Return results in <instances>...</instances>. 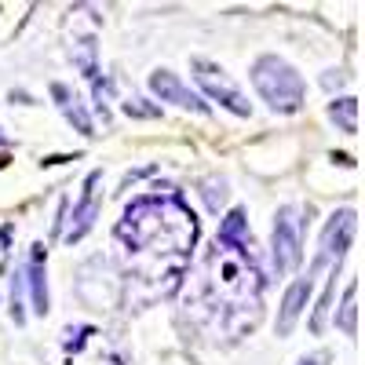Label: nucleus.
Listing matches in <instances>:
<instances>
[{
  "label": "nucleus",
  "instance_id": "nucleus-8",
  "mask_svg": "<svg viewBox=\"0 0 365 365\" xmlns=\"http://www.w3.org/2000/svg\"><path fill=\"white\" fill-rule=\"evenodd\" d=\"M44 259H48V249L34 245V252H29V267H26V282H29V296H34V314H48L51 299H48V274H44Z\"/></svg>",
  "mask_w": 365,
  "mask_h": 365
},
{
  "label": "nucleus",
  "instance_id": "nucleus-16",
  "mask_svg": "<svg viewBox=\"0 0 365 365\" xmlns=\"http://www.w3.org/2000/svg\"><path fill=\"white\" fill-rule=\"evenodd\" d=\"M88 336H96V329H91V325H77V329H70L66 332V351H81L84 344H88Z\"/></svg>",
  "mask_w": 365,
  "mask_h": 365
},
{
  "label": "nucleus",
  "instance_id": "nucleus-4",
  "mask_svg": "<svg viewBox=\"0 0 365 365\" xmlns=\"http://www.w3.org/2000/svg\"><path fill=\"white\" fill-rule=\"evenodd\" d=\"M299 256H303V220L292 205H285L274 216V270L278 274L296 270Z\"/></svg>",
  "mask_w": 365,
  "mask_h": 365
},
{
  "label": "nucleus",
  "instance_id": "nucleus-18",
  "mask_svg": "<svg viewBox=\"0 0 365 365\" xmlns=\"http://www.w3.org/2000/svg\"><path fill=\"white\" fill-rule=\"evenodd\" d=\"M11 234L15 227H0V278H4V270H8V259H11Z\"/></svg>",
  "mask_w": 365,
  "mask_h": 365
},
{
  "label": "nucleus",
  "instance_id": "nucleus-3",
  "mask_svg": "<svg viewBox=\"0 0 365 365\" xmlns=\"http://www.w3.org/2000/svg\"><path fill=\"white\" fill-rule=\"evenodd\" d=\"M354 230H358V216L354 208H344V212H332L325 230H322V249L314 256V267L311 274H318L322 267H340V259L347 256L351 241H354Z\"/></svg>",
  "mask_w": 365,
  "mask_h": 365
},
{
  "label": "nucleus",
  "instance_id": "nucleus-19",
  "mask_svg": "<svg viewBox=\"0 0 365 365\" xmlns=\"http://www.w3.org/2000/svg\"><path fill=\"white\" fill-rule=\"evenodd\" d=\"M299 365H329V354H311V358H299Z\"/></svg>",
  "mask_w": 365,
  "mask_h": 365
},
{
  "label": "nucleus",
  "instance_id": "nucleus-15",
  "mask_svg": "<svg viewBox=\"0 0 365 365\" xmlns=\"http://www.w3.org/2000/svg\"><path fill=\"white\" fill-rule=\"evenodd\" d=\"M125 113H128V117H161V106L132 96V99H125Z\"/></svg>",
  "mask_w": 365,
  "mask_h": 365
},
{
  "label": "nucleus",
  "instance_id": "nucleus-9",
  "mask_svg": "<svg viewBox=\"0 0 365 365\" xmlns=\"http://www.w3.org/2000/svg\"><path fill=\"white\" fill-rule=\"evenodd\" d=\"M307 296H311V278H296L285 296H282V311H278V336H289L296 318L303 314V307H307Z\"/></svg>",
  "mask_w": 365,
  "mask_h": 365
},
{
  "label": "nucleus",
  "instance_id": "nucleus-11",
  "mask_svg": "<svg viewBox=\"0 0 365 365\" xmlns=\"http://www.w3.org/2000/svg\"><path fill=\"white\" fill-rule=\"evenodd\" d=\"M51 96L58 99V110L66 113V120H70V125H73L81 135H96V132H91V117L84 113V106L77 103V96H70L66 84H51Z\"/></svg>",
  "mask_w": 365,
  "mask_h": 365
},
{
  "label": "nucleus",
  "instance_id": "nucleus-22",
  "mask_svg": "<svg viewBox=\"0 0 365 365\" xmlns=\"http://www.w3.org/2000/svg\"><path fill=\"white\" fill-rule=\"evenodd\" d=\"M4 165H8V158H0V168H4Z\"/></svg>",
  "mask_w": 365,
  "mask_h": 365
},
{
  "label": "nucleus",
  "instance_id": "nucleus-14",
  "mask_svg": "<svg viewBox=\"0 0 365 365\" xmlns=\"http://www.w3.org/2000/svg\"><path fill=\"white\" fill-rule=\"evenodd\" d=\"M201 194H205L208 212H220V208L227 205V179H220V175H208V179L201 182Z\"/></svg>",
  "mask_w": 365,
  "mask_h": 365
},
{
  "label": "nucleus",
  "instance_id": "nucleus-21",
  "mask_svg": "<svg viewBox=\"0 0 365 365\" xmlns=\"http://www.w3.org/2000/svg\"><path fill=\"white\" fill-rule=\"evenodd\" d=\"M8 143H11V139H8V135H4V132H0V146H8Z\"/></svg>",
  "mask_w": 365,
  "mask_h": 365
},
{
  "label": "nucleus",
  "instance_id": "nucleus-10",
  "mask_svg": "<svg viewBox=\"0 0 365 365\" xmlns=\"http://www.w3.org/2000/svg\"><path fill=\"white\" fill-rule=\"evenodd\" d=\"M216 245L234 249V252H252V230H249V216H245V208H234L230 216L220 223Z\"/></svg>",
  "mask_w": 365,
  "mask_h": 365
},
{
  "label": "nucleus",
  "instance_id": "nucleus-13",
  "mask_svg": "<svg viewBox=\"0 0 365 365\" xmlns=\"http://www.w3.org/2000/svg\"><path fill=\"white\" fill-rule=\"evenodd\" d=\"M354 296H358V282L347 285L344 303H340V314H336V329L344 332V336H354V332H358V303H354Z\"/></svg>",
  "mask_w": 365,
  "mask_h": 365
},
{
  "label": "nucleus",
  "instance_id": "nucleus-5",
  "mask_svg": "<svg viewBox=\"0 0 365 365\" xmlns=\"http://www.w3.org/2000/svg\"><path fill=\"white\" fill-rule=\"evenodd\" d=\"M194 70H197L194 77H197V84L205 88V96H208V99H216L220 106H227V110L237 113V117H249V113H252V103L230 84V77H227L220 66L205 63V58H194Z\"/></svg>",
  "mask_w": 365,
  "mask_h": 365
},
{
  "label": "nucleus",
  "instance_id": "nucleus-17",
  "mask_svg": "<svg viewBox=\"0 0 365 365\" xmlns=\"http://www.w3.org/2000/svg\"><path fill=\"white\" fill-rule=\"evenodd\" d=\"M11 318H15V325L26 322V311H22V278H19V274L11 278Z\"/></svg>",
  "mask_w": 365,
  "mask_h": 365
},
{
  "label": "nucleus",
  "instance_id": "nucleus-7",
  "mask_svg": "<svg viewBox=\"0 0 365 365\" xmlns=\"http://www.w3.org/2000/svg\"><path fill=\"white\" fill-rule=\"evenodd\" d=\"M150 88H154V96L161 103H175L182 110H194V113H208V103L197 96V91H190L187 84H182L172 70H158V73H150Z\"/></svg>",
  "mask_w": 365,
  "mask_h": 365
},
{
  "label": "nucleus",
  "instance_id": "nucleus-2",
  "mask_svg": "<svg viewBox=\"0 0 365 365\" xmlns=\"http://www.w3.org/2000/svg\"><path fill=\"white\" fill-rule=\"evenodd\" d=\"M252 84L263 103L278 113H296L303 106V77L278 55H259L252 63Z\"/></svg>",
  "mask_w": 365,
  "mask_h": 365
},
{
  "label": "nucleus",
  "instance_id": "nucleus-12",
  "mask_svg": "<svg viewBox=\"0 0 365 365\" xmlns=\"http://www.w3.org/2000/svg\"><path fill=\"white\" fill-rule=\"evenodd\" d=\"M329 117L336 120V128L354 135L358 132V99L354 96H344V99H332L329 103Z\"/></svg>",
  "mask_w": 365,
  "mask_h": 365
},
{
  "label": "nucleus",
  "instance_id": "nucleus-20",
  "mask_svg": "<svg viewBox=\"0 0 365 365\" xmlns=\"http://www.w3.org/2000/svg\"><path fill=\"white\" fill-rule=\"evenodd\" d=\"M96 365H120V361H117V358H110V354H106V358H99V361H96Z\"/></svg>",
  "mask_w": 365,
  "mask_h": 365
},
{
  "label": "nucleus",
  "instance_id": "nucleus-1",
  "mask_svg": "<svg viewBox=\"0 0 365 365\" xmlns=\"http://www.w3.org/2000/svg\"><path fill=\"white\" fill-rule=\"evenodd\" d=\"M117 237L132 252H154L158 259L161 256L182 259L197 241V220L179 194H165V197L154 194L125 208V216L117 223Z\"/></svg>",
  "mask_w": 365,
  "mask_h": 365
},
{
  "label": "nucleus",
  "instance_id": "nucleus-6",
  "mask_svg": "<svg viewBox=\"0 0 365 365\" xmlns=\"http://www.w3.org/2000/svg\"><path fill=\"white\" fill-rule=\"evenodd\" d=\"M99 187H103V172H91L84 179V190H81V201L73 205V212L66 216V227H63V237L70 241H81L99 220Z\"/></svg>",
  "mask_w": 365,
  "mask_h": 365
}]
</instances>
